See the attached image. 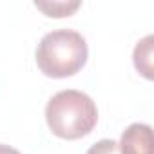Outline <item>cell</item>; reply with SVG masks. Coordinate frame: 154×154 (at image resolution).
Segmentation results:
<instances>
[{"label": "cell", "mask_w": 154, "mask_h": 154, "mask_svg": "<svg viewBox=\"0 0 154 154\" xmlns=\"http://www.w3.org/2000/svg\"><path fill=\"white\" fill-rule=\"evenodd\" d=\"M0 154H20V152L17 149L9 147V145H2V143H0Z\"/></svg>", "instance_id": "52a82bcc"}, {"label": "cell", "mask_w": 154, "mask_h": 154, "mask_svg": "<svg viewBox=\"0 0 154 154\" xmlns=\"http://www.w3.org/2000/svg\"><path fill=\"white\" fill-rule=\"evenodd\" d=\"M120 154H152V129L147 123L129 125L118 143Z\"/></svg>", "instance_id": "3957f363"}, {"label": "cell", "mask_w": 154, "mask_h": 154, "mask_svg": "<svg viewBox=\"0 0 154 154\" xmlns=\"http://www.w3.org/2000/svg\"><path fill=\"white\" fill-rule=\"evenodd\" d=\"M35 6L44 11L47 17L62 18V17H71L76 9L82 6V2H35Z\"/></svg>", "instance_id": "5b68a950"}, {"label": "cell", "mask_w": 154, "mask_h": 154, "mask_svg": "<svg viewBox=\"0 0 154 154\" xmlns=\"http://www.w3.org/2000/svg\"><path fill=\"white\" fill-rule=\"evenodd\" d=\"M154 42V36L149 35L145 36L143 40H140L134 47V54H132V60H134V67L140 74H143L147 80H152L154 78V71H152V44Z\"/></svg>", "instance_id": "277c9868"}, {"label": "cell", "mask_w": 154, "mask_h": 154, "mask_svg": "<svg viewBox=\"0 0 154 154\" xmlns=\"http://www.w3.org/2000/svg\"><path fill=\"white\" fill-rule=\"evenodd\" d=\"M87 54V42L78 31L56 29L40 40L36 65L49 78H67L85 65Z\"/></svg>", "instance_id": "7a4b0ae2"}, {"label": "cell", "mask_w": 154, "mask_h": 154, "mask_svg": "<svg viewBox=\"0 0 154 154\" xmlns=\"http://www.w3.org/2000/svg\"><path fill=\"white\" fill-rule=\"evenodd\" d=\"M51 132L63 140H80L98 123V109L91 96L76 89L56 93L45 105Z\"/></svg>", "instance_id": "6da1fadb"}, {"label": "cell", "mask_w": 154, "mask_h": 154, "mask_svg": "<svg viewBox=\"0 0 154 154\" xmlns=\"http://www.w3.org/2000/svg\"><path fill=\"white\" fill-rule=\"evenodd\" d=\"M85 154H120V147L114 140H100L91 145Z\"/></svg>", "instance_id": "8992f818"}]
</instances>
